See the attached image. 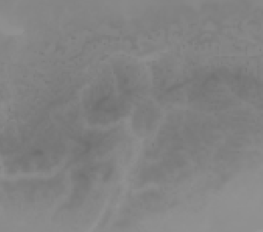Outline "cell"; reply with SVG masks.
<instances>
[{
    "instance_id": "1",
    "label": "cell",
    "mask_w": 263,
    "mask_h": 232,
    "mask_svg": "<svg viewBox=\"0 0 263 232\" xmlns=\"http://www.w3.org/2000/svg\"><path fill=\"white\" fill-rule=\"evenodd\" d=\"M89 117L99 123L112 122L119 118L126 108V104L114 93L113 86L107 82L97 84L90 90L85 99Z\"/></svg>"
}]
</instances>
